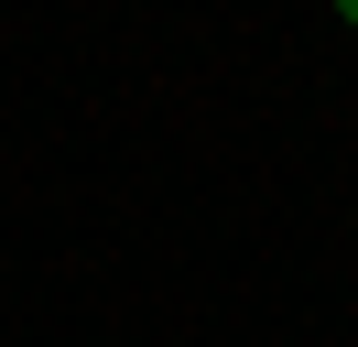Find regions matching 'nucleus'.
I'll list each match as a JSON object with an SVG mask.
<instances>
[{
  "label": "nucleus",
  "instance_id": "obj_1",
  "mask_svg": "<svg viewBox=\"0 0 358 347\" xmlns=\"http://www.w3.org/2000/svg\"><path fill=\"white\" fill-rule=\"evenodd\" d=\"M348 22H358V0H348Z\"/></svg>",
  "mask_w": 358,
  "mask_h": 347
}]
</instances>
